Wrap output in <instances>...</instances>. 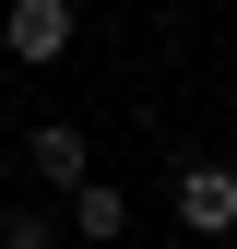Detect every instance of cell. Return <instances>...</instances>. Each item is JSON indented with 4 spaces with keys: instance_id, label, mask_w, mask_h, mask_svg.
<instances>
[{
    "instance_id": "1",
    "label": "cell",
    "mask_w": 237,
    "mask_h": 249,
    "mask_svg": "<svg viewBox=\"0 0 237 249\" xmlns=\"http://www.w3.org/2000/svg\"><path fill=\"white\" fill-rule=\"evenodd\" d=\"M166 213L190 237H237V166H225V154H190V166L166 178Z\"/></svg>"
},
{
    "instance_id": "2",
    "label": "cell",
    "mask_w": 237,
    "mask_h": 249,
    "mask_svg": "<svg viewBox=\"0 0 237 249\" xmlns=\"http://www.w3.org/2000/svg\"><path fill=\"white\" fill-rule=\"evenodd\" d=\"M71 0H12V12H0V48L24 59V71H59V59H71Z\"/></svg>"
},
{
    "instance_id": "3",
    "label": "cell",
    "mask_w": 237,
    "mask_h": 249,
    "mask_svg": "<svg viewBox=\"0 0 237 249\" xmlns=\"http://www.w3.org/2000/svg\"><path fill=\"white\" fill-rule=\"evenodd\" d=\"M24 166H36V190H95V142L71 131V119H36V131H24Z\"/></svg>"
},
{
    "instance_id": "4",
    "label": "cell",
    "mask_w": 237,
    "mask_h": 249,
    "mask_svg": "<svg viewBox=\"0 0 237 249\" xmlns=\"http://www.w3.org/2000/svg\"><path fill=\"white\" fill-rule=\"evenodd\" d=\"M71 237H83V249L131 237V190H107V178H95V190H71Z\"/></svg>"
},
{
    "instance_id": "5",
    "label": "cell",
    "mask_w": 237,
    "mask_h": 249,
    "mask_svg": "<svg viewBox=\"0 0 237 249\" xmlns=\"http://www.w3.org/2000/svg\"><path fill=\"white\" fill-rule=\"evenodd\" d=\"M0 249H59V213L48 202H12V213H0Z\"/></svg>"
}]
</instances>
